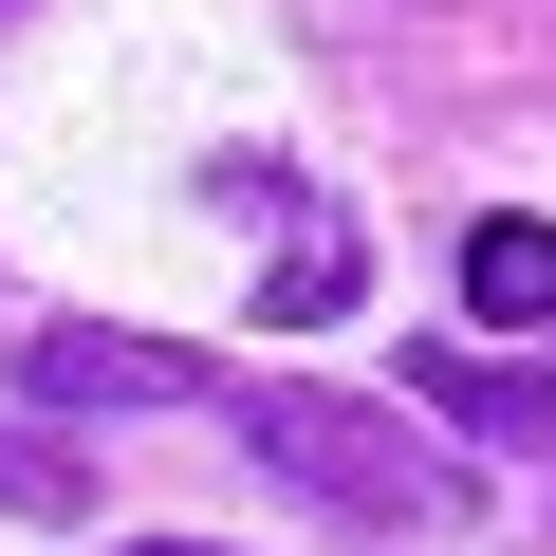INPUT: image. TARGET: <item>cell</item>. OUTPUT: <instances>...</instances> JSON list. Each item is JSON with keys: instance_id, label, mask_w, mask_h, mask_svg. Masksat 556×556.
Returning <instances> with one entry per match:
<instances>
[{"instance_id": "obj_1", "label": "cell", "mask_w": 556, "mask_h": 556, "mask_svg": "<svg viewBox=\"0 0 556 556\" xmlns=\"http://www.w3.org/2000/svg\"><path fill=\"white\" fill-rule=\"evenodd\" d=\"M241 445H260L278 482H316L334 519H445V464H427L390 408H353V390H260Z\"/></svg>"}, {"instance_id": "obj_3", "label": "cell", "mask_w": 556, "mask_h": 556, "mask_svg": "<svg viewBox=\"0 0 556 556\" xmlns=\"http://www.w3.org/2000/svg\"><path fill=\"white\" fill-rule=\"evenodd\" d=\"M464 316L482 334H556V223H482L464 241Z\"/></svg>"}, {"instance_id": "obj_7", "label": "cell", "mask_w": 556, "mask_h": 556, "mask_svg": "<svg viewBox=\"0 0 556 556\" xmlns=\"http://www.w3.org/2000/svg\"><path fill=\"white\" fill-rule=\"evenodd\" d=\"M130 556H223V538H130Z\"/></svg>"}, {"instance_id": "obj_5", "label": "cell", "mask_w": 556, "mask_h": 556, "mask_svg": "<svg viewBox=\"0 0 556 556\" xmlns=\"http://www.w3.org/2000/svg\"><path fill=\"white\" fill-rule=\"evenodd\" d=\"M0 519H93V464L56 427H0Z\"/></svg>"}, {"instance_id": "obj_2", "label": "cell", "mask_w": 556, "mask_h": 556, "mask_svg": "<svg viewBox=\"0 0 556 556\" xmlns=\"http://www.w3.org/2000/svg\"><path fill=\"white\" fill-rule=\"evenodd\" d=\"M20 390H38V408H204L223 371H204V353H167V334H112V316H56V334L20 353Z\"/></svg>"}, {"instance_id": "obj_6", "label": "cell", "mask_w": 556, "mask_h": 556, "mask_svg": "<svg viewBox=\"0 0 556 556\" xmlns=\"http://www.w3.org/2000/svg\"><path fill=\"white\" fill-rule=\"evenodd\" d=\"M260 316H298V334H316V316H353V241H334V223H298V260L260 278Z\"/></svg>"}, {"instance_id": "obj_4", "label": "cell", "mask_w": 556, "mask_h": 556, "mask_svg": "<svg viewBox=\"0 0 556 556\" xmlns=\"http://www.w3.org/2000/svg\"><path fill=\"white\" fill-rule=\"evenodd\" d=\"M408 390H427V408H464L482 445H556V390H538V371H501V353H408Z\"/></svg>"}]
</instances>
